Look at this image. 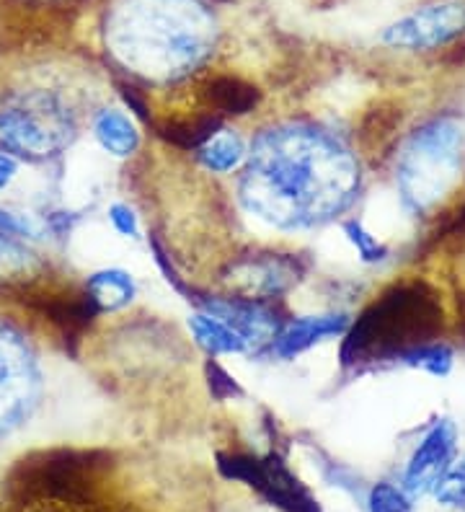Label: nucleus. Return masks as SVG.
<instances>
[{"mask_svg":"<svg viewBox=\"0 0 465 512\" xmlns=\"http://www.w3.org/2000/svg\"><path fill=\"white\" fill-rule=\"evenodd\" d=\"M362 182V161L347 138L318 122L287 119L251 140L238 200L277 231H308L352 210Z\"/></svg>","mask_w":465,"mask_h":512,"instance_id":"obj_1","label":"nucleus"},{"mask_svg":"<svg viewBox=\"0 0 465 512\" xmlns=\"http://www.w3.org/2000/svg\"><path fill=\"white\" fill-rule=\"evenodd\" d=\"M440 316V303L424 282L396 285L352 319L341 344V365L398 360L403 352L432 342Z\"/></svg>","mask_w":465,"mask_h":512,"instance_id":"obj_2","label":"nucleus"},{"mask_svg":"<svg viewBox=\"0 0 465 512\" xmlns=\"http://www.w3.org/2000/svg\"><path fill=\"white\" fill-rule=\"evenodd\" d=\"M465 166V125L434 114L406 135L396 153V189L411 215H429L458 187Z\"/></svg>","mask_w":465,"mask_h":512,"instance_id":"obj_3","label":"nucleus"},{"mask_svg":"<svg viewBox=\"0 0 465 512\" xmlns=\"http://www.w3.org/2000/svg\"><path fill=\"white\" fill-rule=\"evenodd\" d=\"M112 29L114 52L132 73L148 81H176L207 55L205 26L186 13L137 6Z\"/></svg>","mask_w":465,"mask_h":512,"instance_id":"obj_4","label":"nucleus"},{"mask_svg":"<svg viewBox=\"0 0 465 512\" xmlns=\"http://www.w3.org/2000/svg\"><path fill=\"white\" fill-rule=\"evenodd\" d=\"M78 138V114L55 91H24L0 104V148L29 161H47Z\"/></svg>","mask_w":465,"mask_h":512,"instance_id":"obj_5","label":"nucleus"},{"mask_svg":"<svg viewBox=\"0 0 465 512\" xmlns=\"http://www.w3.org/2000/svg\"><path fill=\"white\" fill-rule=\"evenodd\" d=\"M42 365L34 344L11 321L0 319V440L34 417L42 401Z\"/></svg>","mask_w":465,"mask_h":512,"instance_id":"obj_6","label":"nucleus"},{"mask_svg":"<svg viewBox=\"0 0 465 512\" xmlns=\"http://www.w3.org/2000/svg\"><path fill=\"white\" fill-rule=\"evenodd\" d=\"M217 461H220L217 463L220 471L228 479L246 481L256 492L264 494L272 505L282 507L285 512H321L308 489L295 479V474L277 456L256 458L230 453V456H220Z\"/></svg>","mask_w":465,"mask_h":512,"instance_id":"obj_7","label":"nucleus"},{"mask_svg":"<svg viewBox=\"0 0 465 512\" xmlns=\"http://www.w3.org/2000/svg\"><path fill=\"white\" fill-rule=\"evenodd\" d=\"M465 34V0H442L393 21L383 32V42L393 50H440Z\"/></svg>","mask_w":465,"mask_h":512,"instance_id":"obj_8","label":"nucleus"},{"mask_svg":"<svg viewBox=\"0 0 465 512\" xmlns=\"http://www.w3.org/2000/svg\"><path fill=\"white\" fill-rule=\"evenodd\" d=\"M305 275V262L298 254H248L230 264L225 280L238 295L259 300H272L290 293Z\"/></svg>","mask_w":465,"mask_h":512,"instance_id":"obj_9","label":"nucleus"},{"mask_svg":"<svg viewBox=\"0 0 465 512\" xmlns=\"http://www.w3.org/2000/svg\"><path fill=\"white\" fill-rule=\"evenodd\" d=\"M455 458H458V427L453 419L442 417L424 432V438L411 450L406 469H403L401 487L409 492L411 500L427 497L453 466Z\"/></svg>","mask_w":465,"mask_h":512,"instance_id":"obj_10","label":"nucleus"},{"mask_svg":"<svg viewBox=\"0 0 465 512\" xmlns=\"http://www.w3.org/2000/svg\"><path fill=\"white\" fill-rule=\"evenodd\" d=\"M199 311L210 313L246 339L248 350L272 347L287 321L279 319L277 308L269 300L246 298V295H223V298L199 300Z\"/></svg>","mask_w":465,"mask_h":512,"instance_id":"obj_11","label":"nucleus"},{"mask_svg":"<svg viewBox=\"0 0 465 512\" xmlns=\"http://www.w3.org/2000/svg\"><path fill=\"white\" fill-rule=\"evenodd\" d=\"M352 326L347 313H321V316H300L282 326L272 342V355L277 360H295L303 352L313 350L326 339L344 337Z\"/></svg>","mask_w":465,"mask_h":512,"instance_id":"obj_12","label":"nucleus"},{"mask_svg":"<svg viewBox=\"0 0 465 512\" xmlns=\"http://www.w3.org/2000/svg\"><path fill=\"white\" fill-rule=\"evenodd\" d=\"M86 295L99 313H114L127 308L135 300V277L124 269H99L86 280Z\"/></svg>","mask_w":465,"mask_h":512,"instance_id":"obj_13","label":"nucleus"},{"mask_svg":"<svg viewBox=\"0 0 465 512\" xmlns=\"http://www.w3.org/2000/svg\"><path fill=\"white\" fill-rule=\"evenodd\" d=\"M91 127L96 143L112 156L127 158L140 148V130H137L135 119L124 114L122 109H101L93 117Z\"/></svg>","mask_w":465,"mask_h":512,"instance_id":"obj_14","label":"nucleus"},{"mask_svg":"<svg viewBox=\"0 0 465 512\" xmlns=\"http://www.w3.org/2000/svg\"><path fill=\"white\" fill-rule=\"evenodd\" d=\"M248 156V143L230 127H220L210 140L197 148L199 163L205 166L210 174H230V171L241 169Z\"/></svg>","mask_w":465,"mask_h":512,"instance_id":"obj_15","label":"nucleus"},{"mask_svg":"<svg viewBox=\"0 0 465 512\" xmlns=\"http://www.w3.org/2000/svg\"><path fill=\"white\" fill-rule=\"evenodd\" d=\"M189 329H192L194 342L210 355H248L246 339L238 331L230 329L220 319L205 311H197L189 316Z\"/></svg>","mask_w":465,"mask_h":512,"instance_id":"obj_16","label":"nucleus"},{"mask_svg":"<svg viewBox=\"0 0 465 512\" xmlns=\"http://www.w3.org/2000/svg\"><path fill=\"white\" fill-rule=\"evenodd\" d=\"M259 94L251 83L241 78H215L210 86L212 114L223 119L228 114H248L256 107Z\"/></svg>","mask_w":465,"mask_h":512,"instance_id":"obj_17","label":"nucleus"},{"mask_svg":"<svg viewBox=\"0 0 465 512\" xmlns=\"http://www.w3.org/2000/svg\"><path fill=\"white\" fill-rule=\"evenodd\" d=\"M396 363L406 365V368L422 370V373L432 375V378H447V375L453 373L455 352L453 347H447L442 342H427L414 347V350L403 352Z\"/></svg>","mask_w":465,"mask_h":512,"instance_id":"obj_18","label":"nucleus"},{"mask_svg":"<svg viewBox=\"0 0 465 512\" xmlns=\"http://www.w3.org/2000/svg\"><path fill=\"white\" fill-rule=\"evenodd\" d=\"M341 231H344L347 241L354 246L357 256H360L365 264H378V262H383L385 256L391 254V249H388V246H385L383 241L375 236V233L367 231L362 220H357V218L344 220V223H341Z\"/></svg>","mask_w":465,"mask_h":512,"instance_id":"obj_19","label":"nucleus"},{"mask_svg":"<svg viewBox=\"0 0 465 512\" xmlns=\"http://www.w3.org/2000/svg\"><path fill=\"white\" fill-rule=\"evenodd\" d=\"M367 512H414V500L409 492L393 481H375L367 489Z\"/></svg>","mask_w":465,"mask_h":512,"instance_id":"obj_20","label":"nucleus"},{"mask_svg":"<svg viewBox=\"0 0 465 512\" xmlns=\"http://www.w3.org/2000/svg\"><path fill=\"white\" fill-rule=\"evenodd\" d=\"M432 497L447 510H465V453L455 458L440 484L434 487Z\"/></svg>","mask_w":465,"mask_h":512,"instance_id":"obj_21","label":"nucleus"},{"mask_svg":"<svg viewBox=\"0 0 465 512\" xmlns=\"http://www.w3.org/2000/svg\"><path fill=\"white\" fill-rule=\"evenodd\" d=\"M34 267V254L19 238L0 236V280L26 275Z\"/></svg>","mask_w":465,"mask_h":512,"instance_id":"obj_22","label":"nucleus"},{"mask_svg":"<svg viewBox=\"0 0 465 512\" xmlns=\"http://www.w3.org/2000/svg\"><path fill=\"white\" fill-rule=\"evenodd\" d=\"M44 228L26 213H13L0 207V236L11 238H42Z\"/></svg>","mask_w":465,"mask_h":512,"instance_id":"obj_23","label":"nucleus"},{"mask_svg":"<svg viewBox=\"0 0 465 512\" xmlns=\"http://www.w3.org/2000/svg\"><path fill=\"white\" fill-rule=\"evenodd\" d=\"M109 223L114 231L124 238H140V220H137L135 210L124 202H114L109 207Z\"/></svg>","mask_w":465,"mask_h":512,"instance_id":"obj_24","label":"nucleus"},{"mask_svg":"<svg viewBox=\"0 0 465 512\" xmlns=\"http://www.w3.org/2000/svg\"><path fill=\"white\" fill-rule=\"evenodd\" d=\"M207 373H210V391L217 399H230V396H241V386L236 383V378H230L228 370L220 368L217 363L207 365Z\"/></svg>","mask_w":465,"mask_h":512,"instance_id":"obj_25","label":"nucleus"},{"mask_svg":"<svg viewBox=\"0 0 465 512\" xmlns=\"http://www.w3.org/2000/svg\"><path fill=\"white\" fill-rule=\"evenodd\" d=\"M19 176V161L16 156L6 153V150H0V189L11 187V182Z\"/></svg>","mask_w":465,"mask_h":512,"instance_id":"obj_26","label":"nucleus"}]
</instances>
